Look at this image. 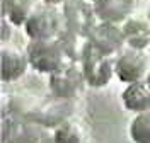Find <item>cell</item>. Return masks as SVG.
<instances>
[{
  "label": "cell",
  "instance_id": "cell-17",
  "mask_svg": "<svg viewBox=\"0 0 150 143\" xmlns=\"http://www.w3.org/2000/svg\"><path fill=\"white\" fill-rule=\"evenodd\" d=\"M41 2H46V4H51V5H60L62 7L65 0H41Z\"/></svg>",
  "mask_w": 150,
  "mask_h": 143
},
{
  "label": "cell",
  "instance_id": "cell-3",
  "mask_svg": "<svg viewBox=\"0 0 150 143\" xmlns=\"http://www.w3.org/2000/svg\"><path fill=\"white\" fill-rule=\"evenodd\" d=\"M50 94L63 99H79V95L87 89L85 75L80 61L67 60L60 68L48 75Z\"/></svg>",
  "mask_w": 150,
  "mask_h": 143
},
{
  "label": "cell",
  "instance_id": "cell-1",
  "mask_svg": "<svg viewBox=\"0 0 150 143\" xmlns=\"http://www.w3.org/2000/svg\"><path fill=\"white\" fill-rule=\"evenodd\" d=\"M63 27L65 20L62 7L39 0L26 19L22 31L28 39H50L58 38Z\"/></svg>",
  "mask_w": 150,
  "mask_h": 143
},
{
  "label": "cell",
  "instance_id": "cell-6",
  "mask_svg": "<svg viewBox=\"0 0 150 143\" xmlns=\"http://www.w3.org/2000/svg\"><path fill=\"white\" fill-rule=\"evenodd\" d=\"M62 12L65 27L85 38L99 22L92 0H65L62 5Z\"/></svg>",
  "mask_w": 150,
  "mask_h": 143
},
{
  "label": "cell",
  "instance_id": "cell-15",
  "mask_svg": "<svg viewBox=\"0 0 150 143\" xmlns=\"http://www.w3.org/2000/svg\"><path fill=\"white\" fill-rule=\"evenodd\" d=\"M58 39H60L62 44H63L67 58H68V60H77V61H80L82 53H84L85 46H87V38L77 34V32L70 31V29L63 27V31L60 32Z\"/></svg>",
  "mask_w": 150,
  "mask_h": 143
},
{
  "label": "cell",
  "instance_id": "cell-9",
  "mask_svg": "<svg viewBox=\"0 0 150 143\" xmlns=\"http://www.w3.org/2000/svg\"><path fill=\"white\" fill-rule=\"evenodd\" d=\"M125 41L128 46L149 49L150 46V19L145 12H133L121 22Z\"/></svg>",
  "mask_w": 150,
  "mask_h": 143
},
{
  "label": "cell",
  "instance_id": "cell-10",
  "mask_svg": "<svg viewBox=\"0 0 150 143\" xmlns=\"http://www.w3.org/2000/svg\"><path fill=\"white\" fill-rule=\"evenodd\" d=\"M121 106L131 113H142V111H150V87L145 80H137L125 84L121 94H120Z\"/></svg>",
  "mask_w": 150,
  "mask_h": 143
},
{
  "label": "cell",
  "instance_id": "cell-20",
  "mask_svg": "<svg viewBox=\"0 0 150 143\" xmlns=\"http://www.w3.org/2000/svg\"><path fill=\"white\" fill-rule=\"evenodd\" d=\"M149 55H150V46H149Z\"/></svg>",
  "mask_w": 150,
  "mask_h": 143
},
{
  "label": "cell",
  "instance_id": "cell-13",
  "mask_svg": "<svg viewBox=\"0 0 150 143\" xmlns=\"http://www.w3.org/2000/svg\"><path fill=\"white\" fill-rule=\"evenodd\" d=\"M36 4V0H2V15L16 27H22Z\"/></svg>",
  "mask_w": 150,
  "mask_h": 143
},
{
  "label": "cell",
  "instance_id": "cell-18",
  "mask_svg": "<svg viewBox=\"0 0 150 143\" xmlns=\"http://www.w3.org/2000/svg\"><path fill=\"white\" fill-rule=\"evenodd\" d=\"M145 14H147V17L150 19V2H149V5H147V9H145Z\"/></svg>",
  "mask_w": 150,
  "mask_h": 143
},
{
  "label": "cell",
  "instance_id": "cell-4",
  "mask_svg": "<svg viewBox=\"0 0 150 143\" xmlns=\"http://www.w3.org/2000/svg\"><path fill=\"white\" fill-rule=\"evenodd\" d=\"M80 65L84 70L87 87H91V89H104L106 85L111 84L112 78H116L114 56L96 49L89 41L82 53Z\"/></svg>",
  "mask_w": 150,
  "mask_h": 143
},
{
  "label": "cell",
  "instance_id": "cell-8",
  "mask_svg": "<svg viewBox=\"0 0 150 143\" xmlns=\"http://www.w3.org/2000/svg\"><path fill=\"white\" fill-rule=\"evenodd\" d=\"M87 41L96 49L103 51L106 55H111V56H114L126 44L121 24L108 22V20H99L92 27V31L89 32Z\"/></svg>",
  "mask_w": 150,
  "mask_h": 143
},
{
  "label": "cell",
  "instance_id": "cell-2",
  "mask_svg": "<svg viewBox=\"0 0 150 143\" xmlns=\"http://www.w3.org/2000/svg\"><path fill=\"white\" fill-rule=\"evenodd\" d=\"M29 65L39 75H50L56 68H60L67 60L63 44L58 38L50 39H28L26 44Z\"/></svg>",
  "mask_w": 150,
  "mask_h": 143
},
{
  "label": "cell",
  "instance_id": "cell-14",
  "mask_svg": "<svg viewBox=\"0 0 150 143\" xmlns=\"http://www.w3.org/2000/svg\"><path fill=\"white\" fill-rule=\"evenodd\" d=\"M128 136L137 143H150V111L135 113L128 123Z\"/></svg>",
  "mask_w": 150,
  "mask_h": 143
},
{
  "label": "cell",
  "instance_id": "cell-7",
  "mask_svg": "<svg viewBox=\"0 0 150 143\" xmlns=\"http://www.w3.org/2000/svg\"><path fill=\"white\" fill-rule=\"evenodd\" d=\"M0 60H2V82L14 84L31 70L26 46H17L16 43H2L0 46Z\"/></svg>",
  "mask_w": 150,
  "mask_h": 143
},
{
  "label": "cell",
  "instance_id": "cell-16",
  "mask_svg": "<svg viewBox=\"0 0 150 143\" xmlns=\"http://www.w3.org/2000/svg\"><path fill=\"white\" fill-rule=\"evenodd\" d=\"M14 29H16V26H14L7 17L2 15V43H9L10 38H12Z\"/></svg>",
  "mask_w": 150,
  "mask_h": 143
},
{
  "label": "cell",
  "instance_id": "cell-19",
  "mask_svg": "<svg viewBox=\"0 0 150 143\" xmlns=\"http://www.w3.org/2000/svg\"><path fill=\"white\" fill-rule=\"evenodd\" d=\"M145 82H147V84H149V87H150V72L147 73V77H145Z\"/></svg>",
  "mask_w": 150,
  "mask_h": 143
},
{
  "label": "cell",
  "instance_id": "cell-12",
  "mask_svg": "<svg viewBox=\"0 0 150 143\" xmlns=\"http://www.w3.org/2000/svg\"><path fill=\"white\" fill-rule=\"evenodd\" d=\"M51 138L63 143H87L92 140V135L82 119L70 116L51 130Z\"/></svg>",
  "mask_w": 150,
  "mask_h": 143
},
{
  "label": "cell",
  "instance_id": "cell-11",
  "mask_svg": "<svg viewBox=\"0 0 150 143\" xmlns=\"http://www.w3.org/2000/svg\"><path fill=\"white\" fill-rule=\"evenodd\" d=\"M99 20L121 24L126 17L137 12V0H92Z\"/></svg>",
  "mask_w": 150,
  "mask_h": 143
},
{
  "label": "cell",
  "instance_id": "cell-5",
  "mask_svg": "<svg viewBox=\"0 0 150 143\" xmlns=\"http://www.w3.org/2000/svg\"><path fill=\"white\" fill-rule=\"evenodd\" d=\"M150 72L149 49L125 46L114 55V73L121 84H130L137 80H145Z\"/></svg>",
  "mask_w": 150,
  "mask_h": 143
}]
</instances>
